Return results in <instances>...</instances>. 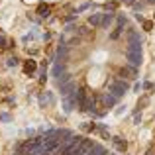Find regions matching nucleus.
I'll list each match as a JSON object with an SVG mask.
<instances>
[{
	"label": "nucleus",
	"mask_w": 155,
	"mask_h": 155,
	"mask_svg": "<svg viewBox=\"0 0 155 155\" xmlns=\"http://www.w3.org/2000/svg\"><path fill=\"white\" fill-rule=\"evenodd\" d=\"M128 91H130V84H128V81H122V79H118V81H112V83L108 84V92H110V94H114L116 98H122V96H124Z\"/></svg>",
	"instance_id": "obj_1"
},
{
	"label": "nucleus",
	"mask_w": 155,
	"mask_h": 155,
	"mask_svg": "<svg viewBox=\"0 0 155 155\" xmlns=\"http://www.w3.org/2000/svg\"><path fill=\"white\" fill-rule=\"evenodd\" d=\"M141 41H143V38L136 30L128 31V51L130 53H141Z\"/></svg>",
	"instance_id": "obj_2"
},
{
	"label": "nucleus",
	"mask_w": 155,
	"mask_h": 155,
	"mask_svg": "<svg viewBox=\"0 0 155 155\" xmlns=\"http://www.w3.org/2000/svg\"><path fill=\"white\" fill-rule=\"evenodd\" d=\"M79 104L77 102V91L73 92V94H69V96H63V110L65 112H73V108H75V106Z\"/></svg>",
	"instance_id": "obj_3"
},
{
	"label": "nucleus",
	"mask_w": 155,
	"mask_h": 155,
	"mask_svg": "<svg viewBox=\"0 0 155 155\" xmlns=\"http://www.w3.org/2000/svg\"><path fill=\"white\" fill-rule=\"evenodd\" d=\"M126 57H128V65H132V67H137L140 69V65L143 63V55L141 53H126Z\"/></svg>",
	"instance_id": "obj_4"
},
{
	"label": "nucleus",
	"mask_w": 155,
	"mask_h": 155,
	"mask_svg": "<svg viewBox=\"0 0 155 155\" xmlns=\"http://www.w3.org/2000/svg\"><path fill=\"white\" fill-rule=\"evenodd\" d=\"M120 77H124V81L126 79H136V77H137V67L128 65L126 69H120Z\"/></svg>",
	"instance_id": "obj_5"
},
{
	"label": "nucleus",
	"mask_w": 155,
	"mask_h": 155,
	"mask_svg": "<svg viewBox=\"0 0 155 155\" xmlns=\"http://www.w3.org/2000/svg\"><path fill=\"white\" fill-rule=\"evenodd\" d=\"M65 73H67V71H65V65H63V63H55V65H53L51 75L55 77V79H61V77H63Z\"/></svg>",
	"instance_id": "obj_6"
},
{
	"label": "nucleus",
	"mask_w": 155,
	"mask_h": 155,
	"mask_svg": "<svg viewBox=\"0 0 155 155\" xmlns=\"http://www.w3.org/2000/svg\"><path fill=\"white\" fill-rule=\"evenodd\" d=\"M87 155H106V147H104V145H100V143H92Z\"/></svg>",
	"instance_id": "obj_7"
},
{
	"label": "nucleus",
	"mask_w": 155,
	"mask_h": 155,
	"mask_svg": "<svg viewBox=\"0 0 155 155\" xmlns=\"http://www.w3.org/2000/svg\"><path fill=\"white\" fill-rule=\"evenodd\" d=\"M116 96H114V94H110V92H106V94H102V102H104V106H106V108H112V106L114 104H116Z\"/></svg>",
	"instance_id": "obj_8"
},
{
	"label": "nucleus",
	"mask_w": 155,
	"mask_h": 155,
	"mask_svg": "<svg viewBox=\"0 0 155 155\" xmlns=\"http://www.w3.org/2000/svg\"><path fill=\"white\" fill-rule=\"evenodd\" d=\"M88 26H92V28L102 26V14H94V16H91V18H88Z\"/></svg>",
	"instance_id": "obj_9"
},
{
	"label": "nucleus",
	"mask_w": 155,
	"mask_h": 155,
	"mask_svg": "<svg viewBox=\"0 0 155 155\" xmlns=\"http://www.w3.org/2000/svg\"><path fill=\"white\" fill-rule=\"evenodd\" d=\"M112 20H114V12H106V14H102V26L100 28H110V24H112Z\"/></svg>",
	"instance_id": "obj_10"
},
{
	"label": "nucleus",
	"mask_w": 155,
	"mask_h": 155,
	"mask_svg": "<svg viewBox=\"0 0 155 155\" xmlns=\"http://www.w3.org/2000/svg\"><path fill=\"white\" fill-rule=\"evenodd\" d=\"M112 140H114V143H116V149H120L122 153L128 149V141L126 140H122V137H112Z\"/></svg>",
	"instance_id": "obj_11"
},
{
	"label": "nucleus",
	"mask_w": 155,
	"mask_h": 155,
	"mask_svg": "<svg viewBox=\"0 0 155 155\" xmlns=\"http://www.w3.org/2000/svg\"><path fill=\"white\" fill-rule=\"evenodd\" d=\"M73 81V77H71V73H65L63 77H61V79H57V84H59V87H63V84H67V83H71Z\"/></svg>",
	"instance_id": "obj_12"
},
{
	"label": "nucleus",
	"mask_w": 155,
	"mask_h": 155,
	"mask_svg": "<svg viewBox=\"0 0 155 155\" xmlns=\"http://www.w3.org/2000/svg\"><path fill=\"white\" fill-rule=\"evenodd\" d=\"M34 71H35V61H28V63H26V73H28V75H34Z\"/></svg>",
	"instance_id": "obj_13"
},
{
	"label": "nucleus",
	"mask_w": 155,
	"mask_h": 155,
	"mask_svg": "<svg viewBox=\"0 0 155 155\" xmlns=\"http://www.w3.org/2000/svg\"><path fill=\"white\" fill-rule=\"evenodd\" d=\"M116 22H118V28H126V24H128V18H126L124 14L116 16Z\"/></svg>",
	"instance_id": "obj_14"
},
{
	"label": "nucleus",
	"mask_w": 155,
	"mask_h": 155,
	"mask_svg": "<svg viewBox=\"0 0 155 155\" xmlns=\"http://www.w3.org/2000/svg\"><path fill=\"white\" fill-rule=\"evenodd\" d=\"M38 14H39V16H43V18H45V16H49V6L41 4V6L38 8Z\"/></svg>",
	"instance_id": "obj_15"
},
{
	"label": "nucleus",
	"mask_w": 155,
	"mask_h": 155,
	"mask_svg": "<svg viewBox=\"0 0 155 155\" xmlns=\"http://www.w3.org/2000/svg\"><path fill=\"white\" fill-rule=\"evenodd\" d=\"M65 55H67V47H65V43H61V47L57 49V57H59V59H65Z\"/></svg>",
	"instance_id": "obj_16"
},
{
	"label": "nucleus",
	"mask_w": 155,
	"mask_h": 155,
	"mask_svg": "<svg viewBox=\"0 0 155 155\" xmlns=\"http://www.w3.org/2000/svg\"><path fill=\"white\" fill-rule=\"evenodd\" d=\"M0 47H2V49H6V47H8V39H6V35H4L2 31H0Z\"/></svg>",
	"instance_id": "obj_17"
},
{
	"label": "nucleus",
	"mask_w": 155,
	"mask_h": 155,
	"mask_svg": "<svg viewBox=\"0 0 155 155\" xmlns=\"http://www.w3.org/2000/svg\"><path fill=\"white\" fill-rule=\"evenodd\" d=\"M116 6H118L116 2H106V4H104V8H106L108 12H114V10H116Z\"/></svg>",
	"instance_id": "obj_18"
},
{
	"label": "nucleus",
	"mask_w": 155,
	"mask_h": 155,
	"mask_svg": "<svg viewBox=\"0 0 155 155\" xmlns=\"http://www.w3.org/2000/svg\"><path fill=\"white\" fill-rule=\"evenodd\" d=\"M143 30H145V31H151V30H153V22L145 20V22H143Z\"/></svg>",
	"instance_id": "obj_19"
},
{
	"label": "nucleus",
	"mask_w": 155,
	"mask_h": 155,
	"mask_svg": "<svg viewBox=\"0 0 155 155\" xmlns=\"http://www.w3.org/2000/svg\"><path fill=\"white\" fill-rule=\"evenodd\" d=\"M122 30H124V28H118L116 31H112V34H110V38H112V39H118V38H120V34H122Z\"/></svg>",
	"instance_id": "obj_20"
},
{
	"label": "nucleus",
	"mask_w": 155,
	"mask_h": 155,
	"mask_svg": "<svg viewBox=\"0 0 155 155\" xmlns=\"http://www.w3.org/2000/svg\"><path fill=\"white\" fill-rule=\"evenodd\" d=\"M6 65L8 67H16V65H18V59H16V57H10V59L6 61Z\"/></svg>",
	"instance_id": "obj_21"
},
{
	"label": "nucleus",
	"mask_w": 155,
	"mask_h": 155,
	"mask_svg": "<svg viewBox=\"0 0 155 155\" xmlns=\"http://www.w3.org/2000/svg\"><path fill=\"white\" fill-rule=\"evenodd\" d=\"M87 8H91V2H84V4H81V6L77 8V12H83V10H87Z\"/></svg>",
	"instance_id": "obj_22"
},
{
	"label": "nucleus",
	"mask_w": 155,
	"mask_h": 155,
	"mask_svg": "<svg viewBox=\"0 0 155 155\" xmlns=\"http://www.w3.org/2000/svg\"><path fill=\"white\" fill-rule=\"evenodd\" d=\"M39 100H41V104H45V102H51V94L47 92V94H45V96H41Z\"/></svg>",
	"instance_id": "obj_23"
},
{
	"label": "nucleus",
	"mask_w": 155,
	"mask_h": 155,
	"mask_svg": "<svg viewBox=\"0 0 155 155\" xmlns=\"http://www.w3.org/2000/svg\"><path fill=\"white\" fill-rule=\"evenodd\" d=\"M141 87H143L141 83H136V84H134V92H140V91H141Z\"/></svg>",
	"instance_id": "obj_24"
},
{
	"label": "nucleus",
	"mask_w": 155,
	"mask_h": 155,
	"mask_svg": "<svg viewBox=\"0 0 155 155\" xmlns=\"http://www.w3.org/2000/svg\"><path fill=\"white\" fill-rule=\"evenodd\" d=\"M134 16H136V20H137V22H141V24L145 22V18H143V16H141V14H134Z\"/></svg>",
	"instance_id": "obj_25"
},
{
	"label": "nucleus",
	"mask_w": 155,
	"mask_h": 155,
	"mask_svg": "<svg viewBox=\"0 0 155 155\" xmlns=\"http://www.w3.org/2000/svg\"><path fill=\"white\" fill-rule=\"evenodd\" d=\"M0 120H4V122H8V120H10V116H8V114H0Z\"/></svg>",
	"instance_id": "obj_26"
},
{
	"label": "nucleus",
	"mask_w": 155,
	"mask_h": 155,
	"mask_svg": "<svg viewBox=\"0 0 155 155\" xmlns=\"http://www.w3.org/2000/svg\"><path fill=\"white\" fill-rule=\"evenodd\" d=\"M140 120H141V116H140V114H136V116H134V122H136V124H140Z\"/></svg>",
	"instance_id": "obj_27"
},
{
	"label": "nucleus",
	"mask_w": 155,
	"mask_h": 155,
	"mask_svg": "<svg viewBox=\"0 0 155 155\" xmlns=\"http://www.w3.org/2000/svg\"><path fill=\"white\" fill-rule=\"evenodd\" d=\"M124 4H128V6H134V4H136V0H124Z\"/></svg>",
	"instance_id": "obj_28"
},
{
	"label": "nucleus",
	"mask_w": 155,
	"mask_h": 155,
	"mask_svg": "<svg viewBox=\"0 0 155 155\" xmlns=\"http://www.w3.org/2000/svg\"><path fill=\"white\" fill-rule=\"evenodd\" d=\"M149 2H155V0H149Z\"/></svg>",
	"instance_id": "obj_29"
}]
</instances>
